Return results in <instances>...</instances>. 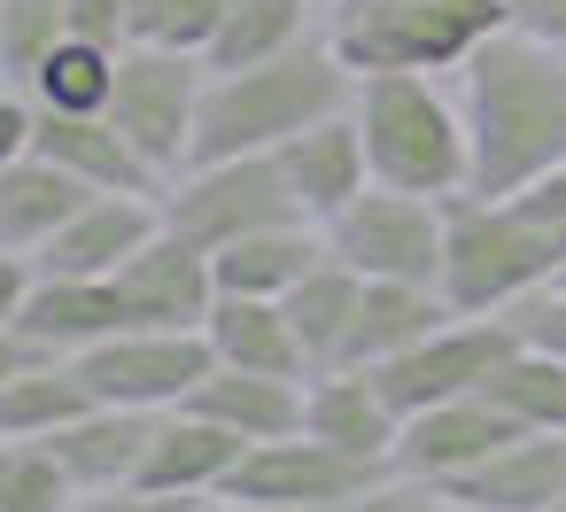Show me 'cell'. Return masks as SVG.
Segmentation results:
<instances>
[{
	"instance_id": "cell-13",
	"label": "cell",
	"mask_w": 566,
	"mask_h": 512,
	"mask_svg": "<svg viewBox=\"0 0 566 512\" xmlns=\"http://www.w3.org/2000/svg\"><path fill=\"white\" fill-rule=\"evenodd\" d=\"M512 435H520L512 411H504L489 388H473V396H450V404H427V411L403 419V435H396V473H411V481H427V489H450V481H465L489 450H504Z\"/></svg>"
},
{
	"instance_id": "cell-23",
	"label": "cell",
	"mask_w": 566,
	"mask_h": 512,
	"mask_svg": "<svg viewBox=\"0 0 566 512\" xmlns=\"http://www.w3.org/2000/svg\"><path fill=\"white\" fill-rule=\"evenodd\" d=\"M442 318H458V311L442 303V288H427V280H365L342 365H388V357H403L411 342H427Z\"/></svg>"
},
{
	"instance_id": "cell-3",
	"label": "cell",
	"mask_w": 566,
	"mask_h": 512,
	"mask_svg": "<svg viewBox=\"0 0 566 512\" xmlns=\"http://www.w3.org/2000/svg\"><path fill=\"white\" fill-rule=\"evenodd\" d=\"M349 94H357V71H349V55L326 32L287 48V55H272V63L210 71L195 156H272L295 133H311L318 117L349 109Z\"/></svg>"
},
{
	"instance_id": "cell-35",
	"label": "cell",
	"mask_w": 566,
	"mask_h": 512,
	"mask_svg": "<svg viewBox=\"0 0 566 512\" xmlns=\"http://www.w3.org/2000/svg\"><path fill=\"white\" fill-rule=\"evenodd\" d=\"M24 156H40V102H32V86L0 79V171Z\"/></svg>"
},
{
	"instance_id": "cell-2",
	"label": "cell",
	"mask_w": 566,
	"mask_h": 512,
	"mask_svg": "<svg viewBox=\"0 0 566 512\" xmlns=\"http://www.w3.org/2000/svg\"><path fill=\"white\" fill-rule=\"evenodd\" d=\"M349 117L365 133V164L380 187L434 202L473 195V133L450 71H357Z\"/></svg>"
},
{
	"instance_id": "cell-30",
	"label": "cell",
	"mask_w": 566,
	"mask_h": 512,
	"mask_svg": "<svg viewBox=\"0 0 566 512\" xmlns=\"http://www.w3.org/2000/svg\"><path fill=\"white\" fill-rule=\"evenodd\" d=\"M357 295H365V272H349L342 257H326V264L287 295V318H295V342H303L311 373H318V365H342V349H349V318H357Z\"/></svg>"
},
{
	"instance_id": "cell-22",
	"label": "cell",
	"mask_w": 566,
	"mask_h": 512,
	"mask_svg": "<svg viewBox=\"0 0 566 512\" xmlns=\"http://www.w3.org/2000/svg\"><path fill=\"white\" fill-rule=\"evenodd\" d=\"M202 342H210L218 365L311 380V357H303V342H295V318H287V303H272V295H218L210 318H202Z\"/></svg>"
},
{
	"instance_id": "cell-32",
	"label": "cell",
	"mask_w": 566,
	"mask_h": 512,
	"mask_svg": "<svg viewBox=\"0 0 566 512\" xmlns=\"http://www.w3.org/2000/svg\"><path fill=\"white\" fill-rule=\"evenodd\" d=\"M63 40H71V9H63V0H0V79L24 86Z\"/></svg>"
},
{
	"instance_id": "cell-27",
	"label": "cell",
	"mask_w": 566,
	"mask_h": 512,
	"mask_svg": "<svg viewBox=\"0 0 566 512\" xmlns=\"http://www.w3.org/2000/svg\"><path fill=\"white\" fill-rule=\"evenodd\" d=\"M326 32V0H233L218 40H210V71H249V63H272L303 40Z\"/></svg>"
},
{
	"instance_id": "cell-40",
	"label": "cell",
	"mask_w": 566,
	"mask_h": 512,
	"mask_svg": "<svg viewBox=\"0 0 566 512\" xmlns=\"http://www.w3.org/2000/svg\"><path fill=\"white\" fill-rule=\"evenodd\" d=\"M512 202H527V210H535V218L566 241V171H551L543 187H527V195H512Z\"/></svg>"
},
{
	"instance_id": "cell-43",
	"label": "cell",
	"mask_w": 566,
	"mask_h": 512,
	"mask_svg": "<svg viewBox=\"0 0 566 512\" xmlns=\"http://www.w3.org/2000/svg\"><path fill=\"white\" fill-rule=\"evenodd\" d=\"M551 512H566V497H558V504H551Z\"/></svg>"
},
{
	"instance_id": "cell-15",
	"label": "cell",
	"mask_w": 566,
	"mask_h": 512,
	"mask_svg": "<svg viewBox=\"0 0 566 512\" xmlns=\"http://www.w3.org/2000/svg\"><path fill=\"white\" fill-rule=\"evenodd\" d=\"M303 435L365 458V466H396V435H403V411L388 404L380 373L373 365H318L303 380Z\"/></svg>"
},
{
	"instance_id": "cell-29",
	"label": "cell",
	"mask_w": 566,
	"mask_h": 512,
	"mask_svg": "<svg viewBox=\"0 0 566 512\" xmlns=\"http://www.w3.org/2000/svg\"><path fill=\"white\" fill-rule=\"evenodd\" d=\"M117 55L125 48H102V40H63L24 86L48 117H109V94H117Z\"/></svg>"
},
{
	"instance_id": "cell-42",
	"label": "cell",
	"mask_w": 566,
	"mask_h": 512,
	"mask_svg": "<svg viewBox=\"0 0 566 512\" xmlns=\"http://www.w3.org/2000/svg\"><path fill=\"white\" fill-rule=\"evenodd\" d=\"M427 512H473V504H458V497H442V489H434V504H427Z\"/></svg>"
},
{
	"instance_id": "cell-36",
	"label": "cell",
	"mask_w": 566,
	"mask_h": 512,
	"mask_svg": "<svg viewBox=\"0 0 566 512\" xmlns=\"http://www.w3.org/2000/svg\"><path fill=\"white\" fill-rule=\"evenodd\" d=\"M512 326H520V342H535V349L566 357V272H558L543 295H527V303L512 311Z\"/></svg>"
},
{
	"instance_id": "cell-26",
	"label": "cell",
	"mask_w": 566,
	"mask_h": 512,
	"mask_svg": "<svg viewBox=\"0 0 566 512\" xmlns=\"http://www.w3.org/2000/svg\"><path fill=\"white\" fill-rule=\"evenodd\" d=\"M195 411H210L218 427H233L241 442H272L303 427V380L287 373H241V365H210L202 388L187 396Z\"/></svg>"
},
{
	"instance_id": "cell-28",
	"label": "cell",
	"mask_w": 566,
	"mask_h": 512,
	"mask_svg": "<svg viewBox=\"0 0 566 512\" xmlns=\"http://www.w3.org/2000/svg\"><path fill=\"white\" fill-rule=\"evenodd\" d=\"M86 404H94V396H86L78 365H63V357H32L24 373L0 380V442H48V435L71 427Z\"/></svg>"
},
{
	"instance_id": "cell-10",
	"label": "cell",
	"mask_w": 566,
	"mask_h": 512,
	"mask_svg": "<svg viewBox=\"0 0 566 512\" xmlns=\"http://www.w3.org/2000/svg\"><path fill=\"white\" fill-rule=\"evenodd\" d=\"M512 349H520V326H512V318H465V311H458V318H442L427 342H411L403 357H388V365H373V373H380L388 404L411 419V411H427V404H450V396L489 388Z\"/></svg>"
},
{
	"instance_id": "cell-17",
	"label": "cell",
	"mask_w": 566,
	"mask_h": 512,
	"mask_svg": "<svg viewBox=\"0 0 566 512\" xmlns=\"http://www.w3.org/2000/svg\"><path fill=\"white\" fill-rule=\"evenodd\" d=\"M125 326V311H117V288L109 280H86V272H40L32 280V303H24V318H17V334L40 349V357H63V365H78L94 342H109Z\"/></svg>"
},
{
	"instance_id": "cell-41",
	"label": "cell",
	"mask_w": 566,
	"mask_h": 512,
	"mask_svg": "<svg viewBox=\"0 0 566 512\" xmlns=\"http://www.w3.org/2000/svg\"><path fill=\"white\" fill-rule=\"evenodd\" d=\"M32 357H40V349H32V342H24L17 326H0V380H9V373H24Z\"/></svg>"
},
{
	"instance_id": "cell-24",
	"label": "cell",
	"mask_w": 566,
	"mask_h": 512,
	"mask_svg": "<svg viewBox=\"0 0 566 512\" xmlns=\"http://www.w3.org/2000/svg\"><path fill=\"white\" fill-rule=\"evenodd\" d=\"M40 156H55L63 171H78L94 195H164V179L148 171V156L109 117H48L40 109Z\"/></svg>"
},
{
	"instance_id": "cell-31",
	"label": "cell",
	"mask_w": 566,
	"mask_h": 512,
	"mask_svg": "<svg viewBox=\"0 0 566 512\" xmlns=\"http://www.w3.org/2000/svg\"><path fill=\"white\" fill-rule=\"evenodd\" d=\"M489 396L512 411L520 435H566V357L520 342V349L504 357V373L489 380Z\"/></svg>"
},
{
	"instance_id": "cell-11",
	"label": "cell",
	"mask_w": 566,
	"mask_h": 512,
	"mask_svg": "<svg viewBox=\"0 0 566 512\" xmlns=\"http://www.w3.org/2000/svg\"><path fill=\"white\" fill-rule=\"evenodd\" d=\"M380 473H396V466H365V458H349V450H334V442L295 427V435L249 442L226 504H342V497L373 489Z\"/></svg>"
},
{
	"instance_id": "cell-1",
	"label": "cell",
	"mask_w": 566,
	"mask_h": 512,
	"mask_svg": "<svg viewBox=\"0 0 566 512\" xmlns=\"http://www.w3.org/2000/svg\"><path fill=\"white\" fill-rule=\"evenodd\" d=\"M473 133V195H527L566 171V48L504 24L458 71Z\"/></svg>"
},
{
	"instance_id": "cell-38",
	"label": "cell",
	"mask_w": 566,
	"mask_h": 512,
	"mask_svg": "<svg viewBox=\"0 0 566 512\" xmlns=\"http://www.w3.org/2000/svg\"><path fill=\"white\" fill-rule=\"evenodd\" d=\"M32 280H40V264H32L24 249H9V241H0V326H17V318H24Z\"/></svg>"
},
{
	"instance_id": "cell-16",
	"label": "cell",
	"mask_w": 566,
	"mask_h": 512,
	"mask_svg": "<svg viewBox=\"0 0 566 512\" xmlns=\"http://www.w3.org/2000/svg\"><path fill=\"white\" fill-rule=\"evenodd\" d=\"M272 164H280V179H287V195L303 202V218H311V226H334V218L373 187L365 133H357V117H349V109H334V117H318L311 133H295L287 148H272Z\"/></svg>"
},
{
	"instance_id": "cell-8",
	"label": "cell",
	"mask_w": 566,
	"mask_h": 512,
	"mask_svg": "<svg viewBox=\"0 0 566 512\" xmlns=\"http://www.w3.org/2000/svg\"><path fill=\"white\" fill-rule=\"evenodd\" d=\"M442 226H450V202L434 195H403V187H365L334 226H326V249L365 272V280H427L442 272Z\"/></svg>"
},
{
	"instance_id": "cell-21",
	"label": "cell",
	"mask_w": 566,
	"mask_h": 512,
	"mask_svg": "<svg viewBox=\"0 0 566 512\" xmlns=\"http://www.w3.org/2000/svg\"><path fill=\"white\" fill-rule=\"evenodd\" d=\"M148 435H156V411L86 404L71 427L48 435V450L63 458V473H71L78 489H133V481H140V458H148Z\"/></svg>"
},
{
	"instance_id": "cell-7",
	"label": "cell",
	"mask_w": 566,
	"mask_h": 512,
	"mask_svg": "<svg viewBox=\"0 0 566 512\" xmlns=\"http://www.w3.org/2000/svg\"><path fill=\"white\" fill-rule=\"evenodd\" d=\"M156 202H164V226L187 233V241L210 249V257H218L226 241L256 233V226L303 218V202L287 195V179H280L272 156H195Z\"/></svg>"
},
{
	"instance_id": "cell-25",
	"label": "cell",
	"mask_w": 566,
	"mask_h": 512,
	"mask_svg": "<svg viewBox=\"0 0 566 512\" xmlns=\"http://www.w3.org/2000/svg\"><path fill=\"white\" fill-rule=\"evenodd\" d=\"M86 195H94V187H86L78 171H63L55 156H24V164H9V171H0V241L24 249V257H40V249L78 218Z\"/></svg>"
},
{
	"instance_id": "cell-4",
	"label": "cell",
	"mask_w": 566,
	"mask_h": 512,
	"mask_svg": "<svg viewBox=\"0 0 566 512\" xmlns=\"http://www.w3.org/2000/svg\"><path fill=\"white\" fill-rule=\"evenodd\" d=\"M566 272V241L512 195H458L442 226V303L465 318H512Z\"/></svg>"
},
{
	"instance_id": "cell-14",
	"label": "cell",
	"mask_w": 566,
	"mask_h": 512,
	"mask_svg": "<svg viewBox=\"0 0 566 512\" xmlns=\"http://www.w3.org/2000/svg\"><path fill=\"white\" fill-rule=\"evenodd\" d=\"M241 458H249V442L233 427H218L210 411L179 404V411H156V435H148V458H140L133 489H148L164 504H210V497L233 489Z\"/></svg>"
},
{
	"instance_id": "cell-34",
	"label": "cell",
	"mask_w": 566,
	"mask_h": 512,
	"mask_svg": "<svg viewBox=\"0 0 566 512\" xmlns=\"http://www.w3.org/2000/svg\"><path fill=\"white\" fill-rule=\"evenodd\" d=\"M233 0H133V48H164V55H210L218 24Z\"/></svg>"
},
{
	"instance_id": "cell-6",
	"label": "cell",
	"mask_w": 566,
	"mask_h": 512,
	"mask_svg": "<svg viewBox=\"0 0 566 512\" xmlns=\"http://www.w3.org/2000/svg\"><path fill=\"white\" fill-rule=\"evenodd\" d=\"M202 86H210V63H202V55H164V48H125V55H117L109 125L148 156V171H156L164 187L195 164Z\"/></svg>"
},
{
	"instance_id": "cell-9",
	"label": "cell",
	"mask_w": 566,
	"mask_h": 512,
	"mask_svg": "<svg viewBox=\"0 0 566 512\" xmlns=\"http://www.w3.org/2000/svg\"><path fill=\"white\" fill-rule=\"evenodd\" d=\"M218 357H210V342H202V326H117L109 342H94L86 357H78V380H86V396L94 404H125V411H179L195 388H202V373H210Z\"/></svg>"
},
{
	"instance_id": "cell-19",
	"label": "cell",
	"mask_w": 566,
	"mask_h": 512,
	"mask_svg": "<svg viewBox=\"0 0 566 512\" xmlns=\"http://www.w3.org/2000/svg\"><path fill=\"white\" fill-rule=\"evenodd\" d=\"M326 257H334V249H326V226L280 218V226H256V233L226 241V249L210 257V272H218V295H272V303H287Z\"/></svg>"
},
{
	"instance_id": "cell-20",
	"label": "cell",
	"mask_w": 566,
	"mask_h": 512,
	"mask_svg": "<svg viewBox=\"0 0 566 512\" xmlns=\"http://www.w3.org/2000/svg\"><path fill=\"white\" fill-rule=\"evenodd\" d=\"M442 497H458L473 512H551L566 497V435H512Z\"/></svg>"
},
{
	"instance_id": "cell-12",
	"label": "cell",
	"mask_w": 566,
	"mask_h": 512,
	"mask_svg": "<svg viewBox=\"0 0 566 512\" xmlns=\"http://www.w3.org/2000/svg\"><path fill=\"white\" fill-rule=\"evenodd\" d=\"M109 288H117V311H125V326H202L210 318V303H218V272H210V249H195L187 233H171V226H156L117 272H109Z\"/></svg>"
},
{
	"instance_id": "cell-33",
	"label": "cell",
	"mask_w": 566,
	"mask_h": 512,
	"mask_svg": "<svg viewBox=\"0 0 566 512\" xmlns=\"http://www.w3.org/2000/svg\"><path fill=\"white\" fill-rule=\"evenodd\" d=\"M78 481L48 442H0V512H71Z\"/></svg>"
},
{
	"instance_id": "cell-5",
	"label": "cell",
	"mask_w": 566,
	"mask_h": 512,
	"mask_svg": "<svg viewBox=\"0 0 566 512\" xmlns=\"http://www.w3.org/2000/svg\"><path fill=\"white\" fill-rule=\"evenodd\" d=\"M512 24V0H326V40L349 71H458Z\"/></svg>"
},
{
	"instance_id": "cell-18",
	"label": "cell",
	"mask_w": 566,
	"mask_h": 512,
	"mask_svg": "<svg viewBox=\"0 0 566 512\" xmlns=\"http://www.w3.org/2000/svg\"><path fill=\"white\" fill-rule=\"evenodd\" d=\"M156 226H164V202H156V195H86L78 218H71L32 264H40V272H86V280H109Z\"/></svg>"
},
{
	"instance_id": "cell-39",
	"label": "cell",
	"mask_w": 566,
	"mask_h": 512,
	"mask_svg": "<svg viewBox=\"0 0 566 512\" xmlns=\"http://www.w3.org/2000/svg\"><path fill=\"white\" fill-rule=\"evenodd\" d=\"M512 24L535 32V40H558V48H566V0H512Z\"/></svg>"
},
{
	"instance_id": "cell-37",
	"label": "cell",
	"mask_w": 566,
	"mask_h": 512,
	"mask_svg": "<svg viewBox=\"0 0 566 512\" xmlns=\"http://www.w3.org/2000/svg\"><path fill=\"white\" fill-rule=\"evenodd\" d=\"M63 9H71V32H78V40L133 48V0H63Z\"/></svg>"
}]
</instances>
